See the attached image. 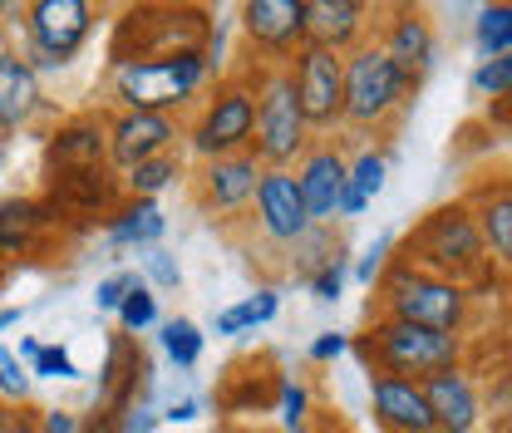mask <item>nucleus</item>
<instances>
[{
    "label": "nucleus",
    "instance_id": "nucleus-1",
    "mask_svg": "<svg viewBox=\"0 0 512 433\" xmlns=\"http://www.w3.org/2000/svg\"><path fill=\"white\" fill-rule=\"evenodd\" d=\"M399 261H414L419 271H429V276H444L453 286H483L488 281V271H493V256L483 247V232H478V217H473V207H468V197L463 202H444V207H434L414 232H409V242L399 251Z\"/></svg>",
    "mask_w": 512,
    "mask_h": 433
},
{
    "label": "nucleus",
    "instance_id": "nucleus-2",
    "mask_svg": "<svg viewBox=\"0 0 512 433\" xmlns=\"http://www.w3.org/2000/svg\"><path fill=\"white\" fill-rule=\"evenodd\" d=\"M252 94H256V138L252 153L261 168H296L306 158V148L316 143V133L306 124V109H301V94H296V74L291 64H252Z\"/></svg>",
    "mask_w": 512,
    "mask_h": 433
},
{
    "label": "nucleus",
    "instance_id": "nucleus-3",
    "mask_svg": "<svg viewBox=\"0 0 512 433\" xmlns=\"http://www.w3.org/2000/svg\"><path fill=\"white\" fill-rule=\"evenodd\" d=\"M212 64L207 50L202 55H168V60H133V64H109V94L119 109H138V114H168L178 119L183 109L202 104L207 84H212Z\"/></svg>",
    "mask_w": 512,
    "mask_h": 433
},
{
    "label": "nucleus",
    "instance_id": "nucleus-4",
    "mask_svg": "<svg viewBox=\"0 0 512 433\" xmlns=\"http://www.w3.org/2000/svg\"><path fill=\"white\" fill-rule=\"evenodd\" d=\"M473 310V291L453 286L444 276L419 271L414 261H389V271L375 286V315L384 320H404V325H424V330H444V335H463Z\"/></svg>",
    "mask_w": 512,
    "mask_h": 433
},
{
    "label": "nucleus",
    "instance_id": "nucleus-5",
    "mask_svg": "<svg viewBox=\"0 0 512 433\" xmlns=\"http://www.w3.org/2000/svg\"><path fill=\"white\" fill-rule=\"evenodd\" d=\"M212 45V10L202 5H128L114 25L109 64L202 55Z\"/></svg>",
    "mask_w": 512,
    "mask_h": 433
},
{
    "label": "nucleus",
    "instance_id": "nucleus-6",
    "mask_svg": "<svg viewBox=\"0 0 512 433\" xmlns=\"http://www.w3.org/2000/svg\"><path fill=\"white\" fill-rule=\"evenodd\" d=\"M350 350L365 360L370 374H399V379H419V384L429 374L463 365V335L404 325V320H384V315H375L365 325V335Z\"/></svg>",
    "mask_w": 512,
    "mask_h": 433
},
{
    "label": "nucleus",
    "instance_id": "nucleus-7",
    "mask_svg": "<svg viewBox=\"0 0 512 433\" xmlns=\"http://www.w3.org/2000/svg\"><path fill=\"white\" fill-rule=\"evenodd\" d=\"M188 153H197V163H212V158H232V153H252L256 138V94H252V74L247 64L242 69H227L197 104L188 124Z\"/></svg>",
    "mask_w": 512,
    "mask_h": 433
},
{
    "label": "nucleus",
    "instance_id": "nucleus-8",
    "mask_svg": "<svg viewBox=\"0 0 512 433\" xmlns=\"http://www.w3.org/2000/svg\"><path fill=\"white\" fill-rule=\"evenodd\" d=\"M414 89H419V79H409L375 40L360 45L355 55H345V128H355V133L389 128L409 109Z\"/></svg>",
    "mask_w": 512,
    "mask_h": 433
},
{
    "label": "nucleus",
    "instance_id": "nucleus-9",
    "mask_svg": "<svg viewBox=\"0 0 512 433\" xmlns=\"http://www.w3.org/2000/svg\"><path fill=\"white\" fill-rule=\"evenodd\" d=\"M20 15H25V60L35 64V74L64 69L94 35L89 0H30Z\"/></svg>",
    "mask_w": 512,
    "mask_h": 433
},
{
    "label": "nucleus",
    "instance_id": "nucleus-10",
    "mask_svg": "<svg viewBox=\"0 0 512 433\" xmlns=\"http://www.w3.org/2000/svg\"><path fill=\"white\" fill-rule=\"evenodd\" d=\"M237 30L252 64H291L306 45V0H247Z\"/></svg>",
    "mask_w": 512,
    "mask_h": 433
},
{
    "label": "nucleus",
    "instance_id": "nucleus-11",
    "mask_svg": "<svg viewBox=\"0 0 512 433\" xmlns=\"http://www.w3.org/2000/svg\"><path fill=\"white\" fill-rule=\"evenodd\" d=\"M261 173H266V168L256 163V153H232V158L197 163V173H192V202H197V212H202L207 222L247 217Z\"/></svg>",
    "mask_w": 512,
    "mask_h": 433
},
{
    "label": "nucleus",
    "instance_id": "nucleus-12",
    "mask_svg": "<svg viewBox=\"0 0 512 433\" xmlns=\"http://www.w3.org/2000/svg\"><path fill=\"white\" fill-rule=\"evenodd\" d=\"M291 74H296V94H301L311 133L345 128V55L320 50V45H301L296 60H291Z\"/></svg>",
    "mask_w": 512,
    "mask_h": 433
},
{
    "label": "nucleus",
    "instance_id": "nucleus-13",
    "mask_svg": "<svg viewBox=\"0 0 512 433\" xmlns=\"http://www.w3.org/2000/svg\"><path fill=\"white\" fill-rule=\"evenodd\" d=\"M252 227L281 251H291L316 227L311 212H306V197L296 187V173H286V168H266L261 173L256 197H252Z\"/></svg>",
    "mask_w": 512,
    "mask_h": 433
},
{
    "label": "nucleus",
    "instance_id": "nucleus-14",
    "mask_svg": "<svg viewBox=\"0 0 512 433\" xmlns=\"http://www.w3.org/2000/svg\"><path fill=\"white\" fill-rule=\"evenodd\" d=\"M183 124L168 114H138V109H114L109 114V168H138L158 153H178Z\"/></svg>",
    "mask_w": 512,
    "mask_h": 433
},
{
    "label": "nucleus",
    "instance_id": "nucleus-15",
    "mask_svg": "<svg viewBox=\"0 0 512 433\" xmlns=\"http://www.w3.org/2000/svg\"><path fill=\"white\" fill-rule=\"evenodd\" d=\"M291 173H296V187L306 197L311 222L316 227H335L340 222V192L350 183V158L335 148V138H316Z\"/></svg>",
    "mask_w": 512,
    "mask_h": 433
},
{
    "label": "nucleus",
    "instance_id": "nucleus-16",
    "mask_svg": "<svg viewBox=\"0 0 512 433\" xmlns=\"http://www.w3.org/2000/svg\"><path fill=\"white\" fill-rule=\"evenodd\" d=\"M45 168H50V178L109 168V119L104 114H74V119H64L45 138Z\"/></svg>",
    "mask_w": 512,
    "mask_h": 433
},
{
    "label": "nucleus",
    "instance_id": "nucleus-17",
    "mask_svg": "<svg viewBox=\"0 0 512 433\" xmlns=\"http://www.w3.org/2000/svg\"><path fill=\"white\" fill-rule=\"evenodd\" d=\"M124 202V187L114 183L109 168H89V173H60L50 178V217L60 227V217H74V222H94V217H114Z\"/></svg>",
    "mask_w": 512,
    "mask_h": 433
},
{
    "label": "nucleus",
    "instance_id": "nucleus-18",
    "mask_svg": "<svg viewBox=\"0 0 512 433\" xmlns=\"http://www.w3.org/2000/svg\"><path fill=\"white\" fill-rule=\"evenodd\" d=\"M370 409L384 433H439L429 394L419 379H399V374H370Z\"/></svg>",
    "mask_w": 512,
    "mask_h": 433
},
{
    "label": "nucleus",
    "instance_id": "nucleus-19",
    "mask_svg": "<svg viewBox=\"0 0 512 433\" xmlns=\"http://www.w3.org/2000/svg\"><path fill=\"white\" fill-rule=\"evenodd\" d=\"M370 15L375 10L360 0H306V45L355 55L360 45H370Z\"/></svg>",
    "mask_w": 512,
    "mask_h": 433
},
{
    "label": "nucleus",
    "instance_id": "nucleus-20",
    "mask_svg": "<svg viewBox=\"0 0 512 433\" xmlns=\"http://www.w3.org/2000/svg\"><path fill=\"white\" fill-rule=\"evenodd\" d=\"M389 60L399 64L409 79H424L434 60H439V40H434V25H429V15L424 10H414V5H399L389 20H384V35L375 40Z\"/></svg>",
    "mask_w": 512,
    "mask_h": 433
},
{
    "label": "nucleus",
    "instance_id": "nucleus-21",
    "mask_svg": "<svg viewBox=\"0 0 512 433\" xmlns=\"http://www.w3.org/2000/svg\"><path fill=\"white\" fill-rule=\"evenodd\" d=\"M424 394H429V409H434L439 433H478V424H483V399H478V384L468 379L463 365L429 374L424 379Z\"/></svg>",
    "mask_w": 512,
    "mask_h": 433
},
{
    "label": "nucleus",
    "instance_id": "nucleus-22",
    "mask_svg": "<svg viewBox=\"0 0 512 433\" xmlns=\"http://www.w3.org/2000/svg\"><path fill=\"white\" fill-rule=\"evenodd\" d=\"M40 104H45V89H40L35 64L25 60L20 50L0 45V138L20 133L40 114Z\"/></svg>",
    "mask_w": 512,
    "mask_h": 433
},
{
    "label": "nucleus",
    "instance_id": "nucleus-23",
    "mask_svg": "<svg viewBox=\"0 0 512 433\" xmlns=\"http://www.w3.org/2000/svg\"><path fill=\"white\" fill-rule=\"evenodd\" d=\"M50 227H55V217L40 197H5L0 202V266L10 271L15 261L35 256L40 242L50 237Z\"/></svg>",
    "mask_w": 512,
    "mask_h": 433
},
{
    "label": "nucleus",
    "instance_id": "nucleus-24",
    "mask_svg": "<svg viewBox=\"0 0 512 433\" xmlns=\"http://www.w3.org/2000/svg\"><path fill=\"white\" fill-rule=\"evenodd\" d=\"M473 217H478V232H483V247L493 256V266L512 271V178H493L468 197Z\"/></svg>",
    "mask_w": 512,
    "mask_h": 433
},
{
    "label": "nucleus",
    "instance_id": "nucleus-25",
    "mask_svg": "<svg viewBox=\"0 0 512 433\" xmlns=\"http://www.w3.org/2000/svg\"><path fill=\"white\" fill-rule=\"evenodd\" d=\"M276 384H281V374L271 370L266 360H242V365H232V370H227L222 389H217V399H222V409H227V414L276 409Z\"/></svg>",
    "mask_w": 512,
    "mask_h": 433
},
{
    "label": "nucleus",
    "instance_id": "nucleus-26",
    "mask_svg": "<svg viewBox=\"0 0 512 433\" xmlns=\"http://www.w3.org/2000/svg\"><path fill=\"white\" fill-rule=\"evenodd\" d=\"M163 232H168V217L148 197H124L119 212L109 217V247H133V251L163 247Z\"/></svg>",
    "mask_w": 512,
    "mask_h": 433
},
{
    "label": "nucleus",
    "instance_id": "nucleus-27",
    "mask_svg": "<svg viewBox=\"0 0 512 433\" xmlns=\"http://www.w3.org/2000/svg\"><path fill=\"white\" fill-rule=\"evenodd\" d=\"M276 310H281V296H276V286H256L247 301H237V306L217 310V320H212V335H247V330H256V325L276 320Z\"/></svg>",
    "mask_w": 512,
    "mask_h": 433
},
{
    "label": "nucleus",
    "instance_id": "nucleus-28",
    "mask_svg": "<svg viewBox=\"0 0 512 433\" xmlns=\"http://www.w3.org/2000/svg\"><path fill=\"white\" fill-rule=\"evenodd\" d=\"M178 178H188L183 153H158V158H148V163H138V168L124 173V197H148V202H158V192H168Z\"/></svg>",
    "mask_w": 512,
    "mask_h": 433
},
{
    "label": "nucleus",
    "instance_id": "nucleus-29",
    "mask_svg": "<svg viewBox=\"0 0 512 433\" xmlns=\"http://www.w3.org/2000/svg\"><path fill=\"white\" fill-rule=\"evenodd\" d=\"M340 251H345V247H340V237H335L330 227H311V232H306V237L291 247V266H286V271H291L296 281H306V286H311V281H316V276L330 266V261H335V256H340Z\"/></svg>",
    "mask_w": 512,
    "mask_h": 433
},
{
    "label": "nucleus",
    "instance_id": "nucleus-30",
    "mask_svg": "<svg viewBox=\"0 0 512 433\" xmlns=\"http://www.w3.org/2000/svg\"><path fill=\"white\" fill-rule=\"evenodd\" d=\"M473 45L483 60H498V55H512V0H498V5H483L478 20H473Z\"/></svg>",
    "mask_w": 512,
    "mask_h": 433
},
{
    "label": "nucleus",
    "instance_id": "nucleus-31",
    "mask_svg": "<svg viewBox=\"0 0 512 433\" xmlns=\"http://www.w3.org/2000/svg\"><path fill=\"white\" fill-rule=\"evenodd\" d=\"M158 345H163V355H168L178 370H192V365L202 360L207 335H202V325H197V320L173 315V320H163V325H158Z\"/></svg>",
    "mask_w": 512,
    "mask_h": 433
},
{
    "label": "nucleus",
    "instance_id": "nucleus-32",
    "mask_svg": "<svg viewBox=\"0 0 512 433\" xmlns=\"http://www.w3.org/2000/svg\"><path fill=\"white\" fill-rule=\"evenodd\" d=\"M276 419H281V429L286 433L311 429V419H316V399H311V384H306L301 374H281V384H276Z\"/></svg>",
    "mask_w": 512,
    "mask_h": 433
},
{
    "label": "nucleus",
    "instance_id": "nucleus-33",
    "mask_svg": "<svg viewBox=\"0 0 512 433\" xmlns=\"http://www.w3.org/2000/svg\"><path fill=\"white\" fill-rule=\"evenodd\" d=\"M148 325H158V296H153V286L138 276V286L124 296V306H119V330L124 335H143Z\"/></svg>",
    "mask_w": 512,
    "mask_h": 433
},
{
    "label": "nucleus",
    "instance_id": "nucleus-34",
    "mask_svg": "<svg viewBox=\"0 0 512 433\" xmlns=\"http://www.w3.org/2000/svg\"><path fill=\"white\" fill-rule=\"evenodd\" d=\"M394 251H399V237H394V232H375V242L365 247V256H355V266H350V271H355V281L375 291V286H380V276L389 271V261H394Z\"/></svg>",
    "mask_w": 512,
    "mask_h": 433
},
{
    "label": "nucleus",
    "instance_id": "nucleus-35",
    "mask_svg": "<svg viewBox=\"0 0 512 433\" xmlns=\"http://www.w3.org/2000/svg\"><path fill=\"white\" fill-rule=\"evenodd\" d=\"M384 178H389V158H384L380 148H360V153L350 158V187L365 192L370 202L384 192Z\"/></svg>",
    "mask_w": 512,
    "mask_h": 433
},
{
    "label": "nucleus",
    "instance_id": "nucleus-36",
    "mask_svg": "<svg viewBox=\"0 0 512 433\" xmlns=\"http://www.w3.org/2000/svg\"><path fill=\"white\" fill-rule=\"evenodd\" d=\"M138 266H143V281H148L153 291H178V286H183V266H178V256L168 247L138 251Z\"/></svg>",
    "mask_w": 512,
    "mask_h": 433
},
{
    "label": "nucleus",
    "instance_id": "nucleus-37",
    "mask_svg": "<svg viewBox=\"0 0 512 433\" xmlns=\"http://www.w3.org/2000/svg\"><path fill=\"white\" fill-rule=\"evenodd\" d=\"M473 94L478 99H512V55H498V60H483L473 69Z\"/></svg>",
    "mask_w": 512,
    "mask_h": 433
},
{
    "label": "nucleus",
    "instance_id": "nucleus-38",
    "mask_svg": "<svg viewBox=\"0 0 512 433\" xmlns=\"http://www.w3.org/2000/svg\"><path fill=\"white\" fill-rule=\"evenodd\" d=\"M345 281H350V251H340V256L320 271L316 281H311V296H316V301H325V306H335V301L345 296Z\"/></svg>",
    "mask_w": 512,
    "mask_h": 433
},
{
    "label": "nucleus",
    "instance_id": "nucleus-39",
    "mask_svg": "<svg viewBox=\"0 0 512 433\" xmlns=\"http://www.w3.org/2000/svg\"><path fill=\"white\" fill-rule=\"evenodd\" d=\"M0 399H15V404L30 399V370H25L20 355L5 350V345H0Z\"/></svg>",
    "mask_w": 512,
    "mask_h": 433
},
{
    "label": "nucleus",
    "instance_id": "nucleus-40",
    "mask_svg": "<svg viewBox=\"0 0 512 433\" xmlns=\"http://www.w3.org/2000/svg\"><path fill=\"white\" fill-rule=\"evenodd\" d=\"M30 379H79V365L64 345H40V355L30 360Z\"/></svg>",
    "mask_w": 512,
    "mask_h": 433
},
{
    "label": "nucleus",
    "instance_id": "nucleus-41",
    "mask_svg": "<svg viewBox=\"0 0 512 433\" xmlns=\"http://www.w3.org/2000/svg\"><path fill=\"white\" fill-rule=\"evenodd\" d=\"M133 286H138V271H114V276H104L99 291H94V306L109 310V315H119V306H124V296Z\"/></svg>",
    "mask_w": 512,
    "mask_h": 433
},
{
    "label": "nucleus",
    "instance_id": "nucleus-42",
    "mask_svg": "<svg viewBox=\"0 0 512 433\" xmlns=\"http://www.w3.org/2000/svg\"><path fill=\"white\" fill-rule=\"evenodd\" d=\"M350 345H355V340H350L345 330H320L316 340H311V360H316V365H330V360H340Z\"/></svg>",
    "mask_w": 512,
    "mask_h": 433
},
{
    "label": "nucleus",
    "instance_id": "nucleus-43",
    "mask_svg": "<svg viewBox=\"0 0 512 433\" xmlns=\"http://www.w3.org/2000/svg\"><path fill=\"white\" fill-rule=\"evenodd\" d=\"M158 419H163V414L153 409V394H148V399H138L133 409H124V419H119V433H153V429H158Z\"/></svg>",
    "mask_w": 512,
    "mask_h": 433
},
{
    "label": "nucleus",
    "instance_id": "nucleus-44",
    "mask_svg": "<svg viewBox=\"0 0 512 433\" xmlns=\"http://www.w3.org/2000/svg\"><path fill=\"white\" fill-rule=\"evenodd\" d=\"M163 419H168V424H197V419H202V399H173V404H168V409H163Z\"/></svg>",
    "mask_w": 512,
    "mask_h": 433
},
{
    "label": "nucleus",
    "instance_id": "nucleus-45",
    "mask_svg": "<svg viewBox=\"0 0 512 433\" xmlns=\"http://www.w3.org/2000/svg\"><path fill=\"white\" fill-rule=\"evenodd\" d=\"M40 433H79V419L69 409H45L40 414Z\"/></svg>",
    "mask_w": 512,
    "mask_h": 433
},
{
    "label": "nucleus",
    "instance_id": "nucleus-46",
    "mask_svg": "<svg viewBox=\"0 0 512 433\" xmlns=\"http://www.w3.org/2000/svg\"><path fill=\"white\" fill-rule=\"evenodd\" d=\"M365 207H370V197H365V192H355V187L345 183V192H340V222H350V217H365Z\"/></svg>",
    "mask_w": 512,
    "mask_h": 433
},
{
    "label": "nucleus",
    "instance_id": "nucleus-47",
    "mask_svg": "<svg viewBox=\"0 0 512 433\" xmlns=\"http://www.w3.org/2000/svg\"><path fill=\"white\" fill-rule=\"evenodd\" d=\"M10 325H20V306H0V330H10Z\"/></svg>",
    "mask_w": 512,
    "mask_h": 433
},
{
    "label": "nucleus",
    "instance_id": "nucleus-48",
    "mask_svg": "<svg viewBox=\"0 0 512 433\" xmlns=\"http://www.w3.org/2000/svg\"><path fill=\"white\" fill-rule=\"evenodd\" d=\"M40 355V340H20V360H35Z\"/></svg>",
    "mask_w": 512,
    "mask_h": 433
},
{
    "label": "nucleus",
    "instance_id": "nucleus-49",
    "mask_svg": "<svg viewBox=\"0 0 512 433\" xmlns=\"http://www.w3.org/2000/svg\"><path fill=\"white\" fill-rule=\"evenodd\" d=\"M5 168H10V138H0V183H5Z\"/></svg>",
    "mask_w": 512,
    "mask_h": 433
},
{
    "label": "nucleus",
    "instance_id": "nucleus-50",
    "mask_svg": "<svg viewBox=\"0 0 512 433\" xmlns=\"http://www.w3.org/2000/svg\"><path fill=\"white\" fill-rule=\"evenodd\" d=\"M237 433H276V429H237Z\"/></svg>",
    "mask_w": 512,
    "mask_h": 433
},
{
    "label": "nucleus",
    "instance_id": "nucleus-51",
    "mask_svg": "<svg viewBox=\"0 0 512 433\" xmlns=\"http://www.w3.org/2000/svg\"><path fill=\"white\" fill-rule=\"evenodd\" d=\"M0 15H10V5H5V0H0Z\"/></svg>",
    "mask_w": 512,
    "mask_h": 433
},
{
    "label": "nucleus",
    "instance_id": "nucleus-52",
    "mask_svg": "<svg viewBox=\"0 0 512 433\" xmlns=\"http://www.w3.org/2000/svg\"><path fill=\"white\" fill-rule=\"evenodd\" d=\"M0 414H5V409H0Z\"/></svg>",
    "mask_w": 512,
    "mask_h": 433
}]
</instances>
